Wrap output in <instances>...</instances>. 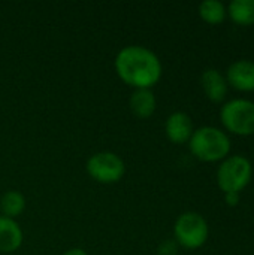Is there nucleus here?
<instances>
[{"label":"nucleus","mask_w":254,"mask_h":255,"mask_svg":"<svg viewBox=\"0 0 254 255\" xmlns=\"http://www.w3.org/2000/svg\"><path fill=\"white\" fill-rule=\"evenodd\" d=\"M129 106L135 117L141 120H147L156 112V106H157L156 96L151 90H144V88L135 90L130 96Z\"/></svg>","instance_id":"9b49d317"},{"label":"nucleus","mask_w":254,"mask_h":255,"mask_svg":"<svg viewBox=\"0 0 254 255\" xmlns=\"http://www.w3.org/2000/svg\"><path fill=\"white\" fill-rule=\"evenodd\" d=\"M22 244V232L18 223L7 217H0V253L16 251Z\"/></svg>","instance_id":"9d476101"},{"label":"nucleus","mask_w":254,"mask_h":255,"mask_svg":"<svg viewBox=\"0 0 254 255\" xmlns=\"http://www.w3.org/2000/svg\"><path fill=\"white\" fill-rule=\"evenodd\" d=\"M226 82L243 93L254 91V61L238 60L232 63L226 73Z\"/></svg>","instance_id":"0eeeda50"},{"label":"nucleus","mask_w":254,"mask_h":255,"mask_svg":"<svg viewBox=\"0 0 254 255\" xmlns=\"http://www.w3.org/2000/svg\"><path fill=\"white\" fill-rule=\"evenodd\" d=\"M174 235L177 242L186 250H198L205 245L210 236L207 220L198 212H186L178 217Z\"/></svg>","instance_id":"39448f33"},{"label":"nucleus","mask_w":254,"mask_h":255,"mask_svg":"<svg viewBox=\"0 0 254 255\" xmlns=\"http://www.w3.org/2000/svg\"><path fill=\"white\" fill-rule=\"evenodd\" d=\"M199 15L205 22L211 25H217L226 19L228 7L219 0H207L199 4Z\"/></svg>","instance_id":"4468645a"},{"label":"nucleus","mask_w":254,"mask_h":255,"mask_svg":"<svg viewBox=\"0 0 254 255\" xmlns=\"http://www.w3.org/2000/svg\"><path fill=\"white\" fill-rule=\"evenodd\" d=\"M201 82H202V88H204L205 96L211 102L220 103L225 100L229 85L226 82V78L217 69H207L202 73Z\"/></svg>","instance_id":"1a4fd4ad"},{"label":"nucleus","mask_w":254,"mask_h":255,"mask_svg":"<svg viewBox=\"0 0 254 255\" xmlns=\"http://www.w3.org/2000/svg\"><path fill=\"white\" fill-rule=\"evenodd\" d=\"M165 131L172 143H186L195 131L192 118L184 112H174L165 123Z\"/></svg>","instance_id":"6e6552de"},{"label":"nucleus","mask_w":254,"mask_h":255,"mask_svg":"<svg viewBox=\"0 0 254 255\" xmlns=\"http://www.w3.org/2000/svg\"><path fill=\"white\" fill-rule=\"evenodd\" d=\"M225 200L229 206H237L240 203V194L238 193H228V194H225Z\"/></svg>","instance_id":"dca6fc26"},{"label":"nucleus","mask_w":254,"mask_h":255,"mask_svg":"<svg viewBox=\"0 0 254 255\" xmlns=\"http://www.w3.org/2000/svg\"><path fill=\"white\" fill-rule=\"evenodd\" d=\"M87 172L94 181L100 184H115L124 176L126 166L117 154L103 151L88 158Z\"/></svg>","instance_id":"423d86ee"},{"label":"nucleus","mask_w":254,"mask_h":255,"mask_svg":"<svg viewBox=\"0 0 254 255\" xmlns=\"http://www.w3.org/2000/svg\"><path fill=\"white\" fill-rule=\"evenodd\" d=\"M0 209L3 212V217L13 220L25 209V197L19 191L9 190L0 199Z\"/></svg>","instance_id":"ddd939ff"},{"label":"nucleus","mask_w":254,"mask_h":255,"mask_svg":"<svg viewBox=\"0 0 254 255\" xmlns=\"http://www.w3.org/2000/svg\"><path fill=\"white\" fill-rule=\"evenodd\" d=\"M228 15L238 25H254V0H234L228 6Z\"/></svg>","instance_id":"f8f14e48"},{"label":"nucleus","mask_w":254,"mask_h":255,"mask_svg":"<svg viewBox=\"0 0 254 255\" xmlns=\"http://www.w3.org/2000/svg\"><path fill=\"white\" fill-rule=\"evenodd\" d=\"M159 254L160 255H175L177 254V247L172 241H166L162 244V247L159 248Z\"/></svg>","instance_id":"2eb2a0df"},{"label":"nucleus","mask_w":254,"mask_h":255,"mask_svg":"<svg viewBox=\"0 0 254 255\" xmlns=\"http://www.w3.org/2000/svg\"><path fill=\"white\" fill-rule=\"evenodd\" d=\"M63 255H87V253L81 248H72V250L66 251Z\"/></svg>","instance_id":"f3484780"},{"label":"nucleus","mask_w":254,"mask_h":255,"mask_svg":"<svg viewBox=\"0 0 254 255\" xmlns=\"http://www.w3.org/2000/svg\"><path fill=\"white\" fill-rule=\"evenodd\" d=\"M189 146L190 152L198 160L214 163L228 158L231 152V139L223 130L205 126L193 131L189 140Z\"/></svg>","instance_id":"f03ea898"},{"label":"nucleus","mask_w":254,"mask_h":255,"mask_svg":"<svg viewBox=\"0 0 254 255\" xmlns=\"http://www.w3.org/2000/svg\"><path fill=\"white\" fill-rule=\"evenodd\" d=\"M223 127L237 136L254 134V102L247 99H234L223 105L220 111Z\"/></svg>","instance_id":"20e7f679"},{"label":"nucleus","mask_w":254,"mask_h":255,"mask_svg":"<svg viewBox=\"0 0 254 255\" xmlns=\"http://www.w3.org/2000/svg\"><path fill=\"white\" fill-rule=\"evenodd\" d=\"M253 167L250 160L243 155H232L223 160L217 170L219 188L228 193H241L252 181Z\"/></svg>","instance_id":"7ed1b4c3"},{"label":"nucleus","mask_w":254,"mask_h":255,"mask_svg":"<svg viewBox=\"0 0 254 255\" xmlns=\"http://www.w3.org/2000/svg\"><path fill=\"white\" fill-rule=\"evenodd\" d=\"M115 72L127 85L136 90H151L162 78V63L151 49L132 45L117 54Z\"/></svg>","instance_id":"f257e3e1"}]
</instances>
